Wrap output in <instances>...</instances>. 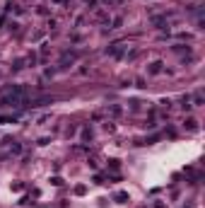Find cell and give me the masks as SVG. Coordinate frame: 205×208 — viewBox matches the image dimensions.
Instances as JSON below:
<instances>
[{
    "label": "cell",
    "mask_w": 205,
    "mask_h": 208,
    "mask_svg": "<svg viewBox=\"0 0 205 208\" xmlns=\"http://www.w3.org/2000/svg\"><path fill=\"white\" fill-rule=\"evenodd\" d=\"M75 58H77L75 53H63V58H60V65H63V68H68V63H73Z\"/></svg>",
    "instance_id": "obj_1"
},
{
    "label": "cell",
    "mask_w": 205,
    "mask_h": 208,
    "mask_svg": "<svg viewBox=\"0 0 205 208\" xmlns=\"http://www.w3.org/2000/svg\"><path fill=\"white\" fill-rule=\"evenodd\" d=\"M159 70H162V63H159V61H157V63H152V65H150V73H159Z\"/></svg>",
    "instance_id": "obj_2"
},
{
    "label": "cell",
    "mask_w": 205,
    "mask_h": 208,
    "mask_svg": "<svg viewBox=\"0 0 205 208\" xmlns=\"http://www.w3.org/2000/svg\"><path fill=\"white\" fill-rule=\"evenodd\" d=\"M94 3H97V0H84V5H89V8H92Z\"/></svg>",
    "instance_id": "obj_3"
}]
</instances>
